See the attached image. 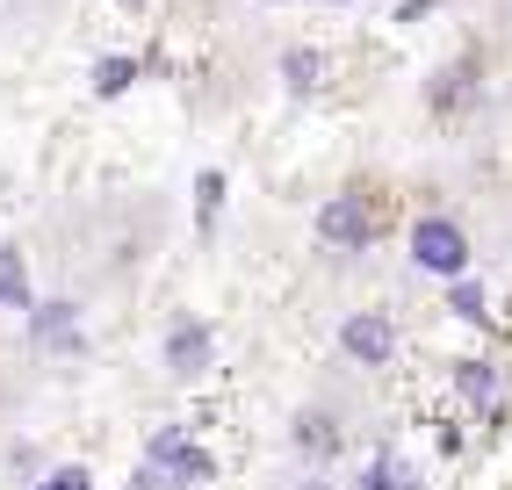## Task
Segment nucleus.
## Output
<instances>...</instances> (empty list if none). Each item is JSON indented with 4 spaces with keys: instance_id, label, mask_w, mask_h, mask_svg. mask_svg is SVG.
I'll use <instances>...</instances> for the list:
<instances>
[{
    "instance_id": "nucleus-5",
    "label": "nucleus",
    "mask_w": 512,
    "mask_h": 490,
    "mask_svg": "<svg viewBox=\"0 0 512 490\" xmlns=\"http://www.w3.org/2000/svg\"><path fill=\"white\" fill-rule=\"evenodd\" d=\"M210 354H217V332L202 318H174V332H166V368H174V375H202Z\"/></svg>"
},
{
    "instance_id": "nucleus-9",
    "label": "nucleus",
    "mask_w": 512,
    "mask_h": 490,
    "mask_svg": "<svg viewBox=\"0 0 512 490\" xmlns=\"http://www.w3.org/2000/svg\"><path fill=\"white\" fill-rule=\"evenodd\" d=\"M289 440H296L303 454H311V462H325V454L339 447V426H332V411H303V418H296V433H289Z\"/></svg>"
},
{
    "instance_id": "nucleus-11",
    "label": "nucleus",
    "mask_w": 512,
    "mask_h": 490,
    "mask_svg": "<svg viewBox=\"0 0 512 490\" xmlns=\"http://www.w3.org/2000/svg\"><path fill=\"white\" fill-rule=\"evenodd\" d=\"M130 87H138V58H101V65H94V94H101V101H116V94H130Z\"/></svg>"
},
{
    "instance_id": "nucleus-2",
    "label": "nucleus",
    "mask_w": 512,
    "mask_h": 490,
    "mask_svg": "<svg viewBox=\"0 0 512 490\" xmlns=\"http://www.w3.org/2000/svg\"><path fill=\"white\" fill-rule=\"evenodd\" d=\"M412 267L440 274V282H462L469 274V231L455 217H419L412 224Z\"/></svg>"
},
{
    "instance_id": "nucleus-15",
    "label": "nucleus",
    "mask_w": 512,
    "mask_h": 490,
    "mask_svg": "<svg viewBox=\"0 0 512 490\" xmlns=\"http://www.w3.org/2000/svg\"><path fill=\"white\" fill-rule=\"evenodd\" d=\"M448 303H455V318H469V325H484V310H491L476 282H455V296H448Z\"/></svg>"
},
{
    "instance_id": "nucleus-6",
    "label": "nucleus",
    "mask_w": 512,
    "mask_h": 490,
    "mask_svg": "<svg viewBox=\"0 0 512 490\" xmlns=\"http://www.w3.org/2000/svg\"><path fill=\"white\" fill-rule=\"evenodd\" d=\"M29 339L37 346H80V303H65V296L29 303Z\"/></svg>"
},
{
    "instance_id": "nucleus-19",
    "label": "nucleus",
    "mask_w": 512,
    "mask_h": 490,
    "mask_svg": "<svg viewBox=\"0 0 512 490\" xmlns=\"http://www.w3.org/2000/svg\"><path fill=\"white\" fill-rule=\"evenodd\" d=\"M123 8H138V0H123Z\"/></svg>"
},
{
    "instance_id": "nucleus-14",
    "label": "nucleus",
    "mask_w": 512,
    "mask_h": 490,
    "mask_svg": "<svg viewBox=\"0 0 512 490\" xmlns=\"http://www.w3.org/2000/svg\"><path fill=\"white\" fill-rule=\"evenodd\" d=\"M29 490H94V469L87 462H58V469H44Z\"/></svg>"
},
{
    "instance_id": "nucleus-12",
    "label": "nucleus",
    "mask_w": 512,
    "mask_h": 490,
    "mask_svg": "<svg viewBox=\"0 0 512 490\" xmlns=\"http://www.w3.org/2000/svg\"><path fill=\"white\" fill-rule=\"evenodd\" d=\"M282 80H289V94H311L325 80V58L318 51H282Z\"/></svg>"
},
{
    "instance_id": "nucleus-13",
    "label": "nucleus",
    "mask_w": 512,
    "mask_h": 490,
    "mask_svg": "<svg viewBox=\"0 0 512 490\" xmlns=\"http://www.w3.org/2000/svg\"><path fill=\"white\" fill-rule=\"evenodd\" d=\"M217 209H224V173H195V224L202 231H217Z\"/></svg>"
},
{
    "instance_id": "nucleus-7",
    "label": "nucleus",
    "mask_w": 512,
    "mask_h": 490,
    "mask_svg": "<svg viewBox=\"0 0 512 490\" xmlns=\"http://www.w3.org/2000/svg\"><path fill=\"white\" fill-rule=\"evenodd\" d=\"M361 490H426V476L404 462V454H375V462L361 469Z\"/></svg>"
},
{
    "instance_id": "nucleus-18",
    "label": "nucleus",
    "mask_w": 512,
    "mask_h": 490,
    "mask_svg": "<svg viewBox=\"0 0 512 490\" xmlns=\"http://www.w3.org/2000/svg\"><path fill=\"white\" fill-rule=\"evenodd\" d=\"M303 490H332V483H303Z\"/></svg>"
},
{
    "instance_id": "nucleus-4",
    "label": "nucleus",
    "mask_w": 512,
    "mask_h": 490,
    "mask_svg": "<svg viewBox=\"0 0 512 490\" xmlns=\"http://www.w3.org/2000/svg\"><path fill=\"white\" fill-rule=\"evenodd\" d=\"M339 354L361 361V368H390V354H397V325L383 318V310H354V318L339 325Z\"/></svg>"
},
{
    "instance_id": "nucleus-10",
    "label": "nucleus",
    "mask_w": 512,
    "mask_h": 490,
    "mask_svg": "<svg viewBox=\"0 0 512 490\" xmlns=\"http://www.w3.org/2000/svg\"><path fill=\"white\" fill-rule=\"evenodd\" d=\"M455 390L469 404H498V368L491 361H455Z\"/></svg>"
},
{
    "instance_id": "nucleus-8",
    "label": "nucleus",
    "mask_w": 512,
    "mask_h": 490,
    "mask_svg": "<svg viewBox=\"0 0 512 490\" xmlns=\"http://www.w3.org/2000/svg\"><path fill=\"white\" fill-rule=\"evenodd\" d=\"M29 267H22V245H0V310H29Z\"/></svg>"
},
{
    "instance_id": "nucleus-16",
    "label": "nucleus",
    "mask_w": 512,
    "mask_h": 490,
    "mask_svg": "<svg viewBox=\"0 0 512 490\" xmlns=\"http://www.w3.org/2000/svg\"><path fill=\"white\" fill-rule=\"evenodd\" d=\"M433 15V0H404V8H397V22H426Z\"/></svg>"
},
{
    "instance_id": "nucleus-1",
    "label": "nucleus",
    "mask_w": 512,
    "mask_h": 490,
    "mask_svg": "<svg viewBox=\"0 0 512 490\" xmlns=\"http://www.w3.org/2000/svg\"><path fill=\"white\" fill-rule=\"evenodd\" d=\"M145 476H152L159 490H202V483L217 476V454L195 447L181 426H159V433L145 440Z\"/></svg>"
},
{
    "instance_id": "nucleus-3",
    "label": "nucleus",
    "mask_w": 512,
    "mask_h": 490,
    "mask_svg": "<svg viewBox=\"0 0 512 490\" xmlns=\"http://www.w3.org/2000/svg\"><path fill=\"white\" fill-rule=\"evenodd\" d=\"M318 238L332 245V253H361V245L375 238V202L368 195H332L318 209Z\"/></svg>"
},
{
    "instance_id": "nucleus-17",
    "label": "nucleus",
    "mask_w": 512,
    "mask_h": 490,
    "mask_svg": "<svg viewBox=\"0 0 512 490\" xmlns=\"http://www.w3.org/2000/svg\"><path fill=\"white\" fill-rule=\"evenodd\" d=\"M123 490H159V483H152V476H145V469H138V476H130V483H123Z\"/></svg>"
}]
</instances>
